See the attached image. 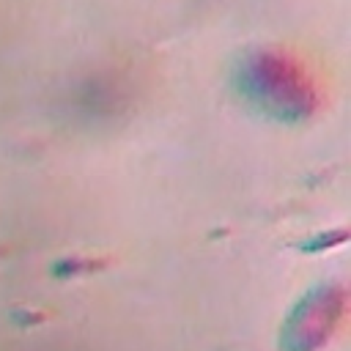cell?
I'll use <instances>...</instances> for the list:
<instances>
[{"mask_svg": "<svg viewBox=\"0 0 351 351\" xmlns=\"http://www.w3.org/2000/svg\"><path fill=\"white\" fill-rule=\"evenodd\" d=\"M233 88L244 104L277 123H304L318 110V90L310 74L280 49H247L233 66Z\"/></svg>", "mask_w": 351, "mask_h": 351, "instance_id": "1", "label": "cell"}, {"mask_svg": "<svg viewBox=\"0 0 351 351\" xmlns=\"http://www.w3.org/2000/svg\"><path fill=\"white\" fill-rule=\"evenodd\" d=\"M348 293L343 285H315L285 315L280 329L282 351H321L343 324Z\"/></svg>", "mask_w": 351, "mask_h": 351, "instance_id": "2", "label": "cell"}]
</instances>
